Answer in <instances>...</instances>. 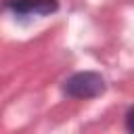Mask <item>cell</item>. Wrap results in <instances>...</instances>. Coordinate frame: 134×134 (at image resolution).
<instances>
[{
  "label": "cell",
  "mask_w": 134,
  "mask_h": 134,
  "mask_svg": "<svg viewBox=\"0 0 134 134\" xmlns=\"http://www.w3.org/2000/svg\"><path fill=\"white\" fill-rule=\"evenodd\" d=\"M6 8H10L19 17H29V15H50L59 8L57 0H8Z\"/></svg>",
  "instance_id": "2"
},
{
  "label": "cell",
  "mask_w": 134,
  "mask_h": 134,
  "mask_svg": "<svg viewBox=\"0 0 134 134\" xmlns=\"http://www.w3.org/2000/svg\"><path fill=\"white\" fill-rule=\"evenodd\" d=\"M63 92L73 98H94L105 92V80L96 71H77L65 80Z\"/></svg>",
  "instance_id": "1"
}]
</instances>
